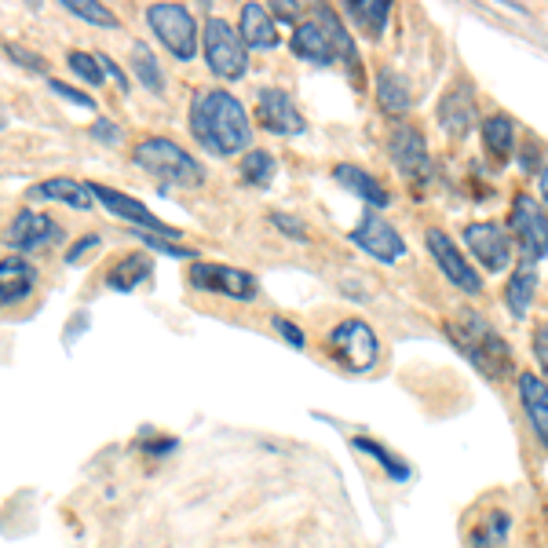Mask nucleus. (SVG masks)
I'll return each instance as SVG.
<instances>
[{"label":"nucleus","instance_id":"nucleus-1","mask_svg":"<svg viewBox=\"0 0 548 548\" xmlns=\"http://www.w3.org/2000/svg\"><path fill=\"white\" fill-rule=\"evenodd\" d=\"M190 136L198 139L201 150H209L216 158L231 154H249L253 147V121L245 114V106L223 88H198L190 99Z\"/></svg>","mask_w":548,"mask_h":548},{"label":"nucleus","instance_id":"nucleus-2","mask_svg":"<svg viewBox=\"0 0 548 548\" xmlns=\"http://www.w3.org/2000/svg\"><path fill=\"white\" fill-rule=\"evenodd\" d=\"M293 55H300L311 66H333L348 63L359 81V55H355V41L344 30V22L333 8H318L311 19H304L293 30Z\"/></svg>","mask_w":548,"mask_h":548},{"label":"nucleus","instance_id":"nucleus-3","mask_svg":"<svg viewBox=\"0 0 548 548\" xmlns=\"http://www.w3.org/2000/svg\"><path fill=\"white\" fill-rule=\"evenodd\" d=\"M454 348L461 351L464 359L472 362L486 380H501L512 373V348L505 344V337L497 333L483 315L475 311H461V315L446 326Z\"/></svg>","mask_w":548,"mask_h":548},{"label":"nucleus","instance_id":"nucleus-4","mask_svg":"<svg viewBox=\"0 0 548 548\" xmlns=\"http://www.w3.org/2000/svg\"><path fill=\"white\" fill-rule=\"evenodd\" d=\"M132 161L143 172H150L154 180H165L172 187H201L205 183V165L194 154H187L180 143H172L165 136L139 139L136 150H132Z\"/></svg>","mask_w":548,"mask_h":548},{"label":"nucleus","instance_id":"nucleus-5","mask_svg":"<svg viewBox=\"0 0 548 548\" xmlns=\"http://www.w3.org/2000/svg\"><path fill=\"white\" fill-rule=\"evenodd\" d=\"M201 48H205V63L223 81H238L249 70V48H245L242 33L220 15H209L201 26Z\"/></svg>","mask_w":548,"mask_h":548},{"label":"nucleus","instance_id":"nucleus-6","mask_svg":"<svg viewBox=\"0 0 548 548\" xmlns=\"http://www.w3.org/2000/svg\"><path fill=\"white\" fill-rule=\"evenodd\" d=\"M329 351L351 373H366L377 366L380 359V340L373 333V326H366L362 318H344L333 333H329Z\"/></svg>","mask_w":548,"mask_h":548},{"label":"nucleus","instance_id":"nucleus-7","mask_svg":"<svg viewBox=\"0 0 548 548\" xmlns=\"http://www.w3.org/2000/svg\"><path fill=\"white\" fill-rule=\"evenodd\" d=\"M147 22L176 59H194V52H198V22L183 4H150Z\"/></svg>","mask_w":548,"mask_h":548},{"label":"nucleus","instance_id":"nucleus-8","mask_svg":"<svg viewBox=\"0 0 548 548\" xmlns=\"http://www.w3.org/2000/svg\"><path fill=\"white\" fill-rule=\"evenodd\" d=\"M508 227H512V238L519 242V253H523L527 264L548 256V212L530 194H516L512 198Z\"/></svg>","mask_w":548,"mask_h":548},{"label":"nucleus","instance_id":"nucleus-9","mask_svg":"<svg viewBox=\"0 0 548 548\" xmlns=\"http://www.w3.org/2000/svg\"><path fill=\"white\" fill-rule=\"evenodd\" d=\"M388 150H391L395 169H399L402 176H410L417 187L432 180V158H428V143H424L421 128H413V125H406V121H399V125L391 128Z\"/></svg>","mask_w":548,"mask_h":548},{"label":"nucleus","instance_id":"nucleus-10","mask_svg":"<svg viewBox=\"0 0 548 548\" xmlns=\"http://www.w3.org/2000/svg\"><path fill=\"white\" fill-rule=\"evenodd\" d=\"M464 245L472 249V256L479 260V267H486L490 274H501L512 267V234L501 223L479 220L464 227Z\"/></svg>","mask_w":548,"mask_h":548},{"label":"nucleus","instance_id":"nucleus-11","mask_svg":"<svg viewBox=\"0 0 548 548\" xmlns=\"http://www.w3.org/2000/svg\"><path fill=\"white\" fill-rule=\"evenodd\" d=\"M190 285L201 289V293H220L231 296V300H242V304L256 300V293H260V282L253 274L231 264H194L190 267Z\"/></svg>","mask_w":548,"mask_h":548},{"label":"nucleus","instance_id":"nucleus-12","mask_svg":"<svg viewBox=\"0 0 548 548\" xmlns=\"http://www.w3.org/2000/svg\"><path fill=\"white\" fill-rule=\"evenodd\" d=\"M424 245H428V253H432L435 264H439V271H443L446 278L461 289V293H468V296L483 293V278H479L475 267L464 260V253L457 249V242L450 238V234L439 231V227H432V231L424 234Z\"/></svg>","mask_w":548,"mask_h":548},{"label":"nucleus","instance_id":"nucleus-13","mask_svg":"<svg viewBox=\"0 0 548 548\" xmlns=\"http://www.w3.org/2000/svg\"><path fill=\"white\" fill-rule=\"evenodd\" d=\"M348 238L359 245L362 253H369L373 260H380V264H395V260L406 256V242L399 238V231H395L384 216H377V212H366L362 223L348 234Z\"/></svg>","mask_w":548,"mask_h":548},{"label":"nucleus","instance_id":"nucleus-14","mask_svg":"<svg viewBox=\"0 0 548 548\" xmlns=\"http://www.w3.org/2000/svg\"><path fill=\"white\" fill-rule=\"evenodd\" d=\"M88 187H92V198L99 201L103 209L114 212V216H121V220L136 223V227H143V231H150V234H161V238H180V231L169 227L165 220H158V216H154L143 201L128 198V194H121V190H114V187H106V183H88Z\"/></svg>","mask_w":548,"mask_h":548},{"label":"nucleus","instance_id":"nucleus-15","mask_svg":"<svg viewBox=\"0 0 548 548\" xmlns=\"http://www.w3.org/2000/svg\"><path fill=\"white\" fill-rule=\"evenodd\" d=\"M63 238V227L44 216V212H33V209H22L15 220L8 223L4 231V245L15 249V253H33V249H44V245H55Z\"/></svg>","mask_w":548,"mask_h":548},{"label":"nucleus","instance_id":"nucleus-16","mask_svg":"<svg viewBox=\"0 0 548 548\" xmlns=\"http://www.w3.org/2000/svg\"><path fill=\"white\" fill-rule=\"evenodd\" d=\"M256 121L274 136H300L307 128L304 114L293 103V95L282 92V88H260V95H256Z\"/></svg>","mask_w":548,"mask_h":548},{"label":"nucleus","instance_id":"nucleus-17","mask_svg":"<svg viewBox=\"0 0 548 548\" xmlns=\"http://www.w3.org/2000/svg\"><path fill=\"white\" fill-rule=\"evenodd\" d=\"M519 402H523V413H527L530 428L538 435V443L548 450V380L538 373H519Z\"/></svg>","mask_w":548,"mask_h":548},{"label":"nucleus","instance_id":"nucleus-18","mask_svg":"<svg viewBox=\"0 0 548 548\" xmlns=\"http://www.w3.org/2000/svg\"><path fill=\"white\" fill-rule=\"evenodd\" d=\"M26 194H30L33 201H63V205H70V209H77V212L95 209L92 187L81 180H70V176H52V180L33 183Z\"/></svg>","mask_w":548,"mask_h":548},{"label":"nucleus","instance_id":"nucleus-19","mask_svg":"<svg viewBox=\"0 0 548 548\" xmlns=\"http://www.w3.org/2000/svg\"><path fill=\"white\" fill-rule=\"evenodd\" d=\"M37 285V271L26 256H8L0 260V307L22 304Z\"/></svg>","mask_w":548,"mask_h":548},{"label":"nucleus","instance_id":"nucleus-20","mask_svg":"<svg viewBox=\"0 0 548 548\" xmlns=\"http://www.w3.org/2000/svg\"><path fill=\"white\" fill-rule=\"evenodd\" d=\"M439 121L450 136H468L475 125V99L468 85H454L439 103Z\"/></svg>","mask_w":548,"mask_h":548},{"label":"nucleus","instance_id":"nucleus-21","mask_svg":"<svg viewBox=\"0 0 548 548\" xmlns=\"http://www.w3.org/2000/svg\"><path fill=\"white\" fill-rule=\"evenodd\" d=\"M238 33H242L245 48H274L278 44V26H274L271 11L264 4H245Z\"/></svg>","mask_w":548,"mask_h":548},{"label":"nucleus","instance_id":"nucleus-22","mask_svg":"<svg viewBox=\"0 0 548 548\" xmlns=\"http://www.w3.org/2000/svg\"><path fill=\"white\" fill-rule=\"evenodd\" d=\"M377 103H380V110H384V114L402 117L413 106L410 81H406V77H402L399 70H391V66H380V74H377Z\"/></svg>","mask_w":548,"mask_h":548},{"label":"nucleus","instance_id":"nucleus-23","mask_svg":"<svg viewBox=\"0 0 548 548\" xmlns=\"http://www.w3.org/2000/svg\"><path fill=\"white\" fill-rule=\"evenodd\" d=\"M333 180L344 190H351V194H359L373 209H384V205H388V190L380 187L366 169H359V165H337V169H333Z\"/></svg>","mask_w":548,"mask_h":548},{"label":"nucleus","instance_id":"nucleus-24","mask_svg":"<svg viewBox=\"0 0 548 548\" xmlns=\"http://www.w3.org/2000/svg\"><path fill=\"white\" fill-rule=\"evenodd\" d=\"M150 256L147 253H128L121 256L114 267H110V274H106V285L110 289H117V293H132V289H139V282H147L150 278Z\"/></svg>","mask_w":548,"mask_h":548},{"label":"nucleus","instance_id":"nucleus-25","mask_svg":"<svg viewBox=\"0 0 548 548\" xmlns=\"http://www.w3.org/2000/svg\"><path fill=\"white\" fill-rule=\"evenodd\" d=\"M534 293H538V271L530 264H523L505 285V304L512 311V318H527L530 304H534Z\"/></svg>","mask_w":548,"mask_h":548},{"label":"nucleus","instance_id":"nucleus-26","mask_svg":"<svg viewBox=\"0 0 548 548\" xmlns=\"http://www.w3.org/2000/svg\"><path fill=\"white\" fill-rule=\"evenodd\" d=\"M344 11H348L351 19H355V26H359L366 37H373V41H377L380 33H384V26H388L391 4H388V0H348V4H344Z\"/></svg>","mask_w":548,"mask_h":548},{"label":"nucleus","instance_id":"nucleus-27","mask_svg":"<svg viewBox=\"0 0 548 548\" xmlns=\"http://www.w3.org/2000/svg\"><path fill=\"white\" fill-rule=\"evenodd\" d=\"M483 143L497 161H505L516 147V121L508 114H490L483 121Z\"/></svg>","mask_w":548,"mask_h":548},{"label":"nucleus","instance_id":"nucleus-28","mask_svg":"<svg viewBox=\"0 0 548 548\" xmlns=\"http://www.w3.org/2000/svg\"><path fill=\"white\" fill-rule=\"evenodd\" d=\"M355 443V450H362V454H369L373 461L384 468V472L395 479V483H402V479H410V464L399 461V457L391 454V450H384V446L377 443V439H366V435H359V439H351Z\"/></svg>","mask_w":548,"mask_h":548},{"label":"nucleus","instance_id":"nucleus-29","mask_svg":"<svg viewBox=\"0 0 548 548\" xmlns=\"http://www.w3.org/2000/svg\"><path fill=\"white\" fill-rule=\"evenodd\" d=\"M132 70H136L139 85L150 88V92H161V88H165L161 66H158V59H154V52H150L147 44H136V48H132Z\"/></svg>","mask_w":548,"mask_h":548},{"label":"nucleus","instance_id":"nucleus-30","mask_svg":"<svg viewBox=\"0 0 548 548\" xmlns=\"http://www.w3.org/2000/svg\"><path fill=\"white\" fill-rule=\"evenodd\" d=\"M274 172H278V165H274V158L267 150H249L242 158V180L249 187H267L274 180Z\"/></svg>","mask_w":548,"mask_h":548},{"label":"nucleus","instance_id":"nucleus-31","mask_svg":"<svg viewBox=\"0 0 548 548\" xmlns=\"http://www.w3.org/2000/svg\"><path fill=\"white\" fill-rule=\"evenodd\" d=\"M63 8L70 11V15H77L81 22H92V26H106V30H117L121 22H117V15L106 4H99V0H63Z\"/></svg>","mask_w":548,"mask_h":548},{"label":"nucleus","instance_id":"nucleus-32","mask_svg":"<svg viewBox=\"0 0 548 548\" xmlns=\"http://www.w3.org/2000/svg\"><path fill=\"white\" fill-rule=\"evenodd\" d=\"M66 63H70V70H74L85 85H99V81H103V66H99V59L81 52V48H74V52L66 55Z\"/></svg>","mask_w":548,"mask_h":548},{"label":"nucleus","instance_id":"nucleus-33","mask_svg":"<svg viewBox=\"0 0 548 548\" xmlns=\"http://www.w3.org/2000/svg\"><path fill=\"white\" fill-rule=\"evenodd\" d=\"M4 52H8V59H15L19 66H26V70H33V74H44L48 66H44V59L37 52H30V48H19V44H4Z\"/></svg>","mask_w":548,"mask_h":548},{"label":"nucleus","instance_id":"nucleus-34","mask_svg":"<svg viewBox=\"0 0 548 548\" xmlns=\"http://www.w3.org/2000/svg\"><path fill=\"white\" fill-rule=\"evenodd\" d=\"M139 242L147 245V249H154V253H165V256H180V260H187V256H194L190 249H183V245H172V242H165L161 234H150V231H143L139 234Z\"/></svg>","mask_w":548,"mask_h":548},{"label":"nucleus","instance_id":"nucleus-35","mask_svg":"<svg viewBox=\"0 0 548 548\" xmlns=\"http://www.w3.org/2000/svg\"><path fill=\"white\" fill-rule=\"evenodd\" d=\"M48 88H52V92H55V95H63V99H70V103H77V106H85V110H95V99H92V95H85V92H77V88L63 85V81H55V77H48Z\"/></svg>","mask_w":548,"mask_h":548},{"label":"nucleus","instance_id":"nucleus-36","mask_svg":"<svg viewBox=\"0 0 548 548\" xmlns=\"http://www.w3.org/2000/svg\"><path fill=\"white\" fill-rule=\"evenodd\" d=\"M95 59H99V66H103V77H110V81H114V85H117V92H128V88H132V85H128L125 70H121V66H117L114 59H110V55L99 52V55H95Z\"/></svg>","mask_w":548,"mask_h":548},{"label":"nucleus","instance_id":"nucleus-37","mask_svg":"<svg viewBox=\"0 0 548 548\" xmlns=\"http://www.w3.org/2000/svg\"><path fill=\"white\" fill-rule=\"evenodd\" d=\"M271 223H274V227H278V231L293 234L296 242H307V227H304V223H300V220H293V216H282V212H274Z\"/></svg>","mask_w":548,"mask_h":548},{"label":"nucleus","instance_id":"nucleus-38","mask_svg":"<svg viewBox=\"0 0 548 548\" xmlns=\"http://www.w3.org/2000/svg\"><path fill=\"white\" fill-rule=\"evenodd\" d=\"M271 326L278 329V337H285L293 348H304V333L296 329V322H289V318H271Z\"/></svg>","mask_w":548,"mask_h":548},{"label":"nucleus","instance_id":"nucleus-39","mask_svg":"<svg viewBox=\"0 0 548 548\" xmlns=\"http://www.w3.org/2000/svg\"><path fill=\"white\" fill-rule=\"evenodd\" d=\"M95 245H99V234H85L81 242L66 249V264H77V260H81V256L88 253V249H95Z\"/></svg>","mask_w":548,"mask_h":548},{"label":"nucleus","instance_id":"nucleus-40","mask_svg":"<svg viewBox=\"0 0 548 548\" xmlns=\"http://www.w3.org/2000/svg\"><path fill=\"white\" fill-rule=\"evenodd\" d=\"M534 355H538L541 369L548 373V326H538V329H534Z\"/></svg>","mask_w":548,"mask_h":548},{"label":"nucleus","instance_id":"nucleus-41","mask_svg":"<svg viewBox=\"0 0 548 548\" xmlns=\"http://www.w3.org/2000/svg\"><path fill=\"white\" fill-rule=\"evenodd\" d=\"M92 136H95V139H103V143H117V139H121V128L110 125V121H95Z\"/></svg>","mask_w":548,"mask_h":548},{"label":"nucleus","instance_id":"nucleus-42","mask_svg":"<svg viewBox=\"0 0 548 548\" xmlns=\"http://www.w3.org/2000/svg\"><path fill=\"white\" fill-rule=\"evenodd\" d=\"M172 446H176V439H154V443H143V450L147 454H169Z\"/></svg>","mask_w":548,"mask_h":548},{"label":"nucleus","instance_id":"nucleus-43","mask_svg":"<svg viewBox=\"0 0 548 548\" xmlns=\"http://www.w3.org/2000/svg\"><path fill=\"white\" fill-rule=\"evenodd\" d=\"M538 187H541V201H545V205H548V165L538 172Z\"/></svg>","mask_w":548,"mask_h":548}]
</instances>
